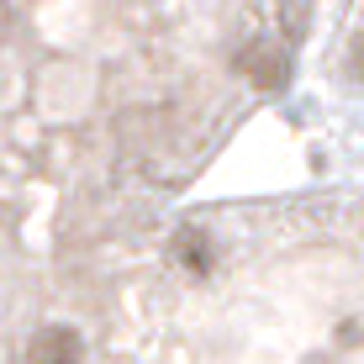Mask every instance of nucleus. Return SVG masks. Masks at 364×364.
<instances>
[{"label":"nucleus","mask_w":364,"mask_h":364,"mask_svg":"<svg viewBox=\"0 0 364 364\" xmlns=\"http://www.w3.org/2000/svg\"><path fill=\"white\" fill-rule=\"evenodd\" d=\"M27 364H85V338L74 328H43L27 348Z\"/></svg>","instance_id":"f257e3e1"},{"label":"nucleus","mask_w":364,"mask_h":364,"mask_svg":"<svg viewBox=\"0 0 364 364\" xmlns=\"http://www.w3.org/2000/svg\"><path fill=\"white\" fill-rule=\"evenodd\" d=\"M243 69H248V80H254V85H264V90H280V85H285V53H280V48H248V53H243Z\"/></svg>","instance_id":"f03ea898"},{"label":"nucleus","mask_w":364,"mask_h":364,"mask_svg":"<svg viewBox=\"0 0 364 364\" xmlns=\"http://www.w3.org/2000/svg\"><path fill=\"white\" fill-rule=\"evenodd\" d=\"M174 259H180L191 274H206L211 264H217V254H211V237L200 228H185L180 237H174Z\"/></svg>","instance_id":"7ed1b4c3"}]
</instances>
